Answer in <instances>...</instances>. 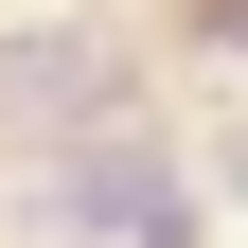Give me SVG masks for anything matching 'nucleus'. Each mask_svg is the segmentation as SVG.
Segmentation results:
<instances>
[{
	"mask_svg": "<svg viewBox=\"0 0 248 248\" xmlns=\"http://www.w3.org/2000/svg\"><path fill=\"white\" fill-rule=\"evenodd\" d=\"M53 231H89V248H195V177H177V142L160 124H89L71 160H53Z\"/></svg>",
	"mask_w": 248,
	"mask_h": 248,
	"instance_id": "obj_1",
	"label": "nucleus"
},
{
	"mask_svg": "<svg viewBox=\"0 0 248 248\" xmlns=\"http://www.w3.org/2000/svg\"><path fill=\"white\" fill-rule=\"evenodd\" d=\"M0 107H18V124H71V142H89V124H142V89L107 71V36L36 18V36H0Z\"/></svg>",
	"mask_w": 248,
	"mask_h": 248,
	"instance_id": "obj_2",
	"label": "nucleus"
}]
</instances>
